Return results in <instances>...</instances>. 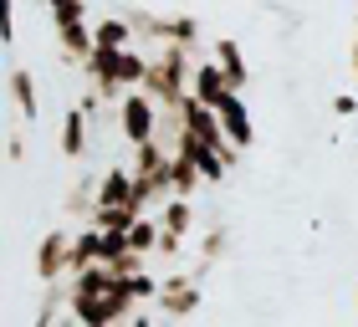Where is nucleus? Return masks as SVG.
<instances>
[{
  "mask_svg": "<svg viewBox=\"0 0 358 327\" xmlns=\"http://www.w3.org/2000/svg\"><path fill=\"white\" fill-rule=\"evenodd\" d=\"M92 31H97V46H113V52H123V46L138 41V31H134V21H128V10H123V15H108V21H97Z\"/></svg>",
  "mask_w": 358,
  "mask_h": 327,
  "instance_id": "9d476101",
  "label": "nucleus"
},
{
  "mask_svg": "<svg viewBox=\"0 0 358 327\" xmlns=\"http://www.w3.org/2000/svg\"><path fill=\"white\" fill-rule=\"evenodd\" d=\"M159 225H164L169 235H194V225H200V215H194V205L185 200V194H169L164 205H159Z\"/></svg>",
  "mask_w": 358,
  "mask_h": 327,
  "instance_id": "1a4fd4ad",
  "label": "nucleus"
},
{
  "mask_svg": "<svg viewBox=\"0 0 358 327\" xmlns=\"http://www.w3.org/2000/svg\"><path fill=\"white\" fill-rule=\"evenodd\" d=\"M210 57L225 67V77H231V87L236 92H246L251 87V67H246V52H241V41H231V36H220L215 46H210Z\"/></svg>",
  "mask_w": 358,
  "mask_h": 327,
  "instance_id": "0eeeda50",
  "label": "nucleus"
},
{
  "mask_svg": "<svg viewBox=\"0 0 358 327\" xmlns=\"http://www.w3.org/2000/svg\"><path fill=\"white\" fill-rule=\"evenodd\" d=\"M333 112H338V118H358V97L338 92V97H333Z\"/></svg>",
  "mask_w": 358,
  "mask_h": 327,
  "instance_id": "f8f14e48",
  "label": "nucleus"
},
{
  "mask_svg": "<svg viewBox=\"0 0 358 327\" xmlns=\"http://www.w3.org/2000/svg\"><path fill=\"white\" fill-rule=\"evenodd\" d=\"M225 256H231V231L215 220V225L200 235V261H210V266H215V261H225Z\"/></svg>",
  "mask_w": 358,
  "mask_h": 327,
  "instance_id": "9b49d317",
  "label": "nucleus"
},
{
  "mask_svg": "<svg viewBox=\"0 0 358 327\" xmlns=\"http://www.w3.org/2000/svg\"><path fill=\"white\" fill-rule=\"evenodd\" d=\"M189 92L200 97V103H210V108H220L225 97H231L236 87H231V77H225V67L215 57H200L194 61V72H189Z\"/></svg>",
  "mask_w": 358,
  "mask_h": 327,
  "instance_id": "20e7f679",
  "label": "nucleus"
},
{
  "mask_svg": "<svg viewBox=\"0 0 358 327\" xmlns=\"http://www.w3.org/2000/svg\"><path fill=\"white\" fill-rule=\"evenodd\" d=\"M348 61H353V77H358V41H353V52H348Z\"/></svg>",
  "mask_w": 358,
  "mask_h": 327,
  "instance_id": "2eb2a0df",
  "label": "nucleus"
},
{
  "mask_svg": "<svg viewBox=\"0 0 358 327\" xmlns=\"http://www.w3.org/2000/svg\"><path fill=\"white\" fill-rule=\"evenodd\" d=\"M87 154H92V118L72 103L67 118H62V159L77 164V159H87Z\"/></svg>",
  "mask_w": 358,
  "mask_h": 327,
  "instance_id": "423d86ee",
  "label": "nucleus"
},
{
  "mask_svg": "<svg viewBox=\"0 0 358 327\" xmlns=\"http://www.w3.org/2000/svg\"><path fill=\"white\" fill-rule=\"evenodd\" d=\"M123 327H154V317H134V322H123Z\"/></svg>",
  "mask_w": 358,
  "mask_h": 327,
  "instance_id": "4468645a",
  "label": "nucleus"
},
{
  "mask_svg": "<svg viewBox=\"0 0 358 327\" xmlns=\"http://www.w3.org/2000/svg\"><path fill=\"white\" fill-rule=\"evenodd\" d=\"M159 123H164V108H159L143 87H128L118 97V138H123V149H138V143L159 138Z\"/></svg>",
  "mask_w": 358,
  "mask_h": 327,
  "instance_id": "f257e3e1",
  "label": "nucleus"
},
{
  "mask_svg": "<svg viewBox=\"0 0 358 327\" xmlns=\"http://www.w3.org/2000/svg\"><path fill=\"white\" fill-rule=\"evenodd\" d=\"M72 235L67 225H57V231H46L36 240V256H31V266H36V282H62V276H72Z\"/></svg>",
  "mask_w": 358,
  "mask_h": 327,
  "instance_id": "7ed1b4c3",
  "label": "nucleus"
},
{
  "mask_svg": "<svg viewBox=\"0 0 358 327\" xmlns=\"http://www.w3.org/2000/svg\"><path fill=\"white\" fill-rule=\"evenodd\" d=\"M154 307H159V317L164 322H189L194 312L205 307V282L194 271H169L164 282H159V297H154Z\"/></svg>",
  "mask_w": 358,
  "mask_h": 327,
  "instance_id": "f03ea898",
  "label": "nucleus"
},
{
  "mask_svg": "<svg viewBox=\"0 0 358 327\" xmlns=\"http://www.w3.org/2000/svg\"><path fill=\"white\" fill-rule=\"evenodd\" d=\"M215 112H220V128H225V138H231V143H236V149H241V154H246V149H251V143H256V123H251V108H246V92H231V97H225V103H220Z\"/></svg>",
  "mask_w": 358,
  "mask_h": 327,
  "instance_id": "39448f33",
  "label": "nucleus"
},
{
  "mask_svg": "<svg viewBox=\"0 0 358 327\" xmlns=\"http://www.w3.org/2000/svg\"><path fill=\"white\" fill-rule=\"evenodd\" d=\"M10 103H15V112H21V123H41V92H36V77H31L26 67L10 72Z\"/></svg>",
  "mask_w": 358,
  "mask_h": 327,
  "instance_id": "6e6552de",
  "label": "nucleus"
},
{
  "mask_svg": "<svg viewBox=\"0 0 358 327\" xmlns=\"http://www.w3.org/2000/svg\"><path fill=\"white\" fill-rule=\"evenodd\" d=\"M10 164H26V138L10 133Z\"/></svg>",
  "mask_w": 358,
  "mask_h": 327,
  "instance_id": "ddd939ff",
  "label": "nucleus"
}]
</instances>
